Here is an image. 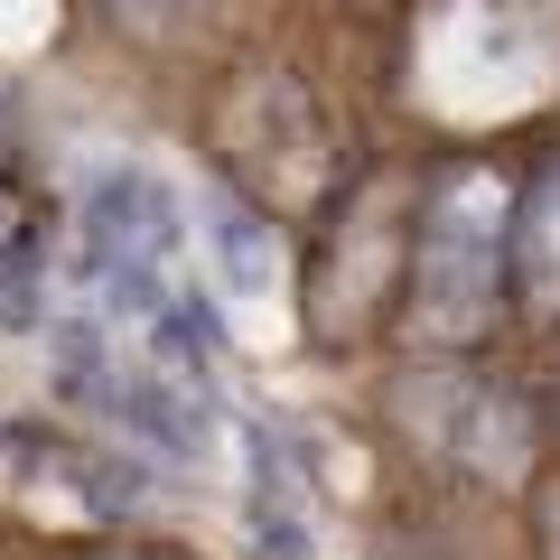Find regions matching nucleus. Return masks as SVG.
Returning a JSON list of instances; mask_svg holds the SVG:
<instances>
[{
	"mask_svg": "<svg viewBox=\"0 0 560 560\" xmlns=\"http://www.w3.org/2000/svg\"><path fill=\"white\" fill-rule=\"evenodd\" d=\"M440 448L467 477L504 486V477L533 467V411H523V393H504V383H467L458 411H448V430H440Z\"/></svg>",
	"mask_w": 560,
	"mask_h": 560,
	"instance_id": "20e7f679",
	"label": "nucleus"
},
{
	"mask_svg": "<svg viewBox=\"0 0 560 560\" xmlns=\"http://www.w3.org/2000/svg\"><path fill=\"white\" fill-rule=\"evenodd\" d=\"M187 224H197V253H206V280H215L234 308H280V224L261 215L253 197H234L224 178L197 187V206H187Z\"/></svg>",
	"mask_w": 560,
	"mask_h": 560,
	"instance_id": "f03ea898",
	"label": "nucleus"
},
{
	"mask_svg": "<svg viewBox=\"0 0 560 560\" xmlns=\"http://www.w3.org/2000/svg\"><path fill=\"white\" fill-rule=\"evenodd\" d=\"M243 523H253L261 560H318L327 551V504H318V486H308L300 448L253 440V458H243Z\"/></svg>",
	"mask_w": 560,
	"mask_h": 560,
	"instance_id": "7ed1b4c3",
	"label": "nucleus"
},
{
	"mask_svg": "<svg viewBox=\"0 0 560 560\" xmlns=\"http://www.w3.org/2000/svg\"><path fill=\"white\" fill-rule=\"evenodd\" d=\"M113 10H121V20H140V28H160L168 10H178V0H113Z\"/></svg>",
	"mask_w": 560,
	"mask_h": 560,
	"instance_id": "0eeeda50",
	"label": "nucleus"
},
{
	"mask_svg": "<svg viewBox=\"0 0 560 560\" xmlns=\"http://www.w3.org/2000/svg\"><path fill=\"white\" fill-rule=\"evenodd\" d=\"M514 187L495 168H448L420 206V261H411V300H420V337L467 346L495 327V300L514 280Z\"/></svg>",
	"mask_w": 560,
	"mask_h": 560,
	"instance_id": "f257e3e1",
	"label": "nucleus"
},
{
	"mask_svg": "<svg viewBox=\"0 0 560 560\" xmlns=\"http://www.w3.org/2000/svg\"><path fill=\"white\" fill-rule=\"evenodd\" d=\"M514 290L533 318H560V168L523 197L514 215Z\"/></svg>",
	"mask_w": 560,
	"mask_h": 560,
	"instance_id": "39448f33",
	"label": "nucleus"
},
{
	"mask_svg": "<svg viewBox=\"0 0 560 560\" xmlns=\"http://www.w3.org/2000/svg\"><path fill=\"white\" fill-rule=\"evenodd\" d=\"M10 261H20V206L0 197V271H10Z\"/></svg>",
	"mask_w": 560,
	"mask_h": 560,
	"instance_id": "423d86ee",
	"label": "nucleus"
}]
</instances>
